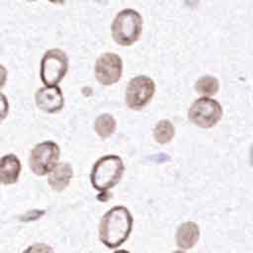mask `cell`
Listing matches in <instances>:
<instances>
[{
    "mask_svg": "<svg viewBox=\"0 0 253 253\" xmlns=\"http://www.w3.org/2000/svg\"><path fill=\"white\" fill-rule=\"evenodd\" d=\"M133 224L130 211L117 206L109 210L101 218L99 224L100 241L108 248H117L129 236Z\"/></svg>",
    "mask_w": 253,
    "mask_h": 253,
    "instance_id": "1",
    "label": "cell"
},
{
    "mask_svg": "<svg viewBox=\"0 0 253 253\" xmlns=\"http://www.w3.org/2000/svg\"><path fill=\"white\" fill-rule=\"evenodd\" d=\"M124 162L120 156L110 154L100 157L93 165L90 180L94 189L104 193L115 187L123 177Z\"/></svg>",
    "mask_w": 253,
    "mask_h": 253,
    "instance_id": "2",
    "label": "cell"
},
{
    "mask_svg": "<svg viewBox=\"0 0 253 253\" xmlns=\"http://www.w3.org/2000/svg\"><path fill=\"white\" fill-rule=\"evenodd\" d=\"M142 30V18L133 9H125L117 14L112 24V36L114 41L123 46L134 43L140 37Z\"/></svg>",
    "mask_w": 253,
    "mask_h": 253,
    "instance_id": "3",
    "label": "cell"
},
{
    "mask_svg": "<svg viewBox=\"0 0 253 253\" xmlns=\"http://www.w3.org/2000/svg\"><path fill=\"white\" fill-rule=\"evenodd\" d=\"M59 146L52 140H44L34 146L30 153L29 165L37 176L49 174L58 164Z\"/></svg>",
    "mask_w": 253,
    "mask_h": 253,
    "instance_id": "4",
    "label": "cell"
},
{
    "mask_svg": "<svg viewBox=\"0 0 253 253\" xmlns=\"http://www.w3.org/2000/svg\"><path fill=\"white\" fill-rule=\"evenodd\" d=\"M68 58L64 51L51 48L44 52L41 60V79L44 86H56L65 76Z\"/></svg>",
    "mask_w": 253,
    "mask_h": 253,
    "instance_id": "5",
    "label": "cell"
},
{
    "mask_svg": "<svg viewBox=\"0 0 253 253\" xmlns=\"http://www.w3.org/2000/svg\"><path fill=\"white\" fill-rule=\"evenodd\" d=\"M189 120L202 128H211L215 126L222 117L220 104L210 97L197 99L188 112Z\"/></svg>",
    "mask_w": 253,
    "mask_h": 253,
    "instance_id": "6",
    "label": "cell"
},
{
    "mask_svg": "<svg viewBox=\"0 0 253 253\" xmlns=\"http://www.w3.org/2000/svg\"><path fill=\"white\" fill-rule=\"evenodd\" d=\"M155 92L153 80L145 75L132 78L126 89V104L132 110L144 108L152 99Z\"/></svg>",
    "mask_w": 253,
    "mask_h": 253,
    "instance_id": "7",
    "label": "cell"
},
{
    "mask_svg": "<svg viewBox=\"0 0 253 253\" xmlns=\"http://www.w3.org/2000/svg\"><path fill=\"white\" fill-rule=\"evenodd\" d=\"M123 74L122 58L115 52L102 54L95 64V76L99 83L109 86L117 83Z\"/></svg>",
    "mask_w": 253,
    "mask_h": 253,
    "instance_id": "8",
    "label": "cell"
},
{
    "mask_svg": "<svg viewBox=\"0 0 253 253\" xmlns=\"http://www.w3.org/2000/svg\"><path fill=\"white\" fill-rule=\"evenodd\" d=\"M37 107L48 114L59 112L64 105V98L61 89L56 86H44L40 88L35 95Z\"/></svg>",
    "mask_w": 253,
    "mask_h": 253,
    "instance_id": "9",
    "label": "cell"
},
{
    "mask_svg": "<svg viewBox=\"0 0 253 253\" xmlns=\"http://www.w3.org/2000/svg\"><path fill=\"white\" fill-rule=\"evenodd\" d=\"M22 164L19 157L14 153H8L0 157V184L13 185L19 180Z\"/></svg>",
    "mask_w": 253,
    "mask_h": 253,
    "instance_id": "10",
    "label": "cell"
},
{
    "mask_svg": "<svg viewBox=\"0 0 253 253\" xmlns=\"http://www.w3.org/2000/svg\"><path fill=\"white\" fill-rule=\"evenodd\" d=\"M200 229L197 223L187 221L179 225L176 233L177 245L182 249L192 248L199 240Z\"/></svg>",
    "mask_w": 253,
    "mask_h": 253,
    "instance_id": "11",
    "label": "cell"
},
{
    "mask_svg": "<svg viewBox=\"0 0 253 253\" xmlns=\"http://www.w3.org/2000/svg\"><path fill=\"white\" fill-rule=\"evenodd\" d=\"M72 168L68 163H59L48 174V185L54 191H62L68 186L72 178Z\"/></svg>",
    "mask_w": 253,
    "mask_h": 253,
    "instance_id": "12",
    "label": "cell"
},
{
    "mask_svg": "<svg viewBox=\"0 0 253 253\" xmlns=\"http://www.w3.org/2000/svg\"><path fill=\"white\" fill-rule=\"evenodd\" d=\"M116 127H117L116 120L110 114L100 115L96 119L94 124L95 131L102 138H106L112 135L116 130Z\"/></svg>",
    "mask_w": 253,
    "mask_h": 253,
    "instance_id": "13",
    "label": "cell"
},
{
    "mask_svg": "<svg viewBox=\"0 0 253 253\" xmlns=\"http://www.w3.org/2000/svg\"><path fill=\"white\" fill-rule=\"evenodd\" d=\"M174 134L175 128L172 123L167 120L160 121L153 129L154 139L160 144H165L171 141V139L174 137Z\"/></svg>",
    "mask_w": 253,
    "mask_h": 253,
    "instance_id": "14",
    "label": "cell"
},
{
    "mask_svg": "<svg viewBox=\"0 0 253 253\" xmlns=\"http://www.w3.org/2000/svg\"><path fill=\"white\" fill-rule=\"evenodd\" d=\"M219 88L218 80L213 76H203L201 77L195 85V89L200 94L204 95V97H210L214 95Z\"/></svg>",
    "mask_w": 253,
    "mask_h": 253,
    "instance_id": "15",
    "label": "cell"
},
{
    "mask_svg": "<svg viewBox=\"0 0 253 253\" xmlns=\"http://www.w3.org/2000/svg\"><path fill=\"white\" fill-rule=\"evenodd\" d=\"M22 253H54L53 249L45 243H34L27 247Z\"/></svg>",
    "mask_w": 253,
    "mask_h": 253,
    "instance_id": "16",
    "label": "cell"
},
{
    "mask_svg": "<svg viewBox=\"0 0 253 253\" xmlns=\"http://www.w3.org/2000/svg\"><path fill=\"white\" fill-rule=\"evenodd\" d=\"M9 113V102L7 97L0 92V124L7 118Z\"/></svg>",
    "mask_w": 253,
    "mask_h": 253,
    "instance_id": "17",
    "label": "cell"
},
{
    "mask_svg": "<svg viewBox=\"0 0 253 253\" xmlns=\"http://www.w3.org/2000/svg\"><path fill=\"white\" fill-rule=\"evenodd\" d=\"M7 77H8V71L6 69V67L2 64H0V89H2L7 81Z\"/></svg>",
    "mask_w": 253,
    "mask_h": 253,
    "instance_id": "18",
    "label": "cell"
},
{
    "mask_svg": "<svg viewBox=\"0 0 253 253\" xmlns=\"http://www.w3.org/2000/svg\"><path fill=\"white\" fill-rule=\"evenodd\" d=\"M114 253H130V252H128V251H126V250H124V249H121V250L115 251Z\"/></svg>",
    "mask_w": 253,
    "mask_h": 253,
    "instance_id": "19",
    "label": "cell"
},
{
    "mask_svg": "<svg viewBox=\"0 0 253 253\" xmlns=\"http://www.w3.org/2000/svg\"><path fill=\"white\" fill-rule=\"evenodd\" d=\"M172 253H186V252H184V251H182V250H177V251H174V252H172Z\"/></svg>",
    "mask_w": 253,
    "mask_h": 253,
    "instance_id": "20",
    "label": "cell"
}]
</instances>
